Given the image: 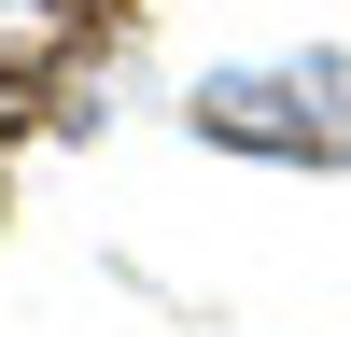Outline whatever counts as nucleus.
I'll use <instances>...</instances> for the list:
<instances>
[{"label":"nucleus","mask_w":351,"mask_h":337,"mask_svg":"<svg viewBox=\"0 0 351 337\" xmlns=\"http://www.w3.org/2000/svg\"><path fill=\"white\" fill-rule=\"evenodd\" d=\"M197 140L225 155H267V168H351V56L295 42V56H225L197 71Z\"/></svg>","instance_id":"1"}]
</instances>
